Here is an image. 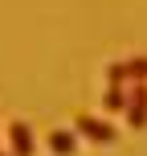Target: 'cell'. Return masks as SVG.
Masks as SVG:
<instances>
[{
	"instance_id": "obj_1",
	"label": "cell",
	"mask_w": 147,
	"mask_h": 156,
	"mask_svg": "<svg viewBox=\"0 0 147 156\" xmlns=\"http://www.w3.org/2000/svg\"><path fill=\"white\" fill-rule=\"evenodd\" d=\"M74 136H82V140H94V144H115V123L102 115H90V111H82V115L74 119Z\"/></svg>"
},
{
	"instance_id": "obj_2",
	"label": "cell",
	"mask_w": 147,
	"mask_h": 156,
	"mask_svg": "<svg viewBox=\"0 0 147 156\" xmlns=\"http://www.w3.org/2000/svg\"><path fill=\"white\" fill-rule=\"evenodd\" d=\"M8 152H12V156H33V152H37L33 127L25 123V119H12V123H8Z\"/></svg>"
},
{
	"instance_id": "obj_3",
	"label": "cell",
	"mask_w": 147,
	"mask_h": 156,
	"mask_svg": "<svg viewBox=\"0 0 147 156\" xmlns=\"http://www.w3.org/2000/svg\"><path fill=\"white\" fill-rule=\"evenodd\" d=\"M127 123L139 132V127H147V86H131L127 90Z\"/></svg>"
},
{
	"instance_id": "obj_4",
	"label": "cell",
	"mask_w": 147,
	"mask_h": 156,
	"mask_svg": "<svg viewBox=\"0 0 147 156\" xmlns=\"http://www.w3.org/2000/svg\"><path fill=\"white\" fill-rule=\"evenodd\" d=\"M49 152H53V156H74L78 152V136L74 132H62V127H57V132H49Z\"/></svg>"
},
{
	"instance_id": "obj_5",
	"label": "cell",
	"mask_w": 147,
	"mask_h": 156,
	"mask_svg": "<svg viewBox=\"0 0 147 156\" xmlns=\"http://www.w3.org/2000/svg\"><path fill=\"white\" fill-rule=\"evenodd\" d=\"M127 90H131V86H127ZM127 90H123V86H106L102 107H106V111H127Z\"/></svg>"
},
{
	"instance_id": "obj_6",
	"label": "cell",
	"mask_w": 147,
	"mask_h": 156,
	"mask_svg": "<svg viewBox=\"0 0 147 156\" xmlns=\"http://www.w3.org/2000/svg\"><path fill=\"white\" fill-rule=\"evenodd\" d=\"M127 78L131 86H147V58H127Z\"/></svg>"
},
{
	"instance_id": "obj_7",
	"label": "cell",
	"mask_w": 147,
	"mask_h": 156,
	"mask_svg": "<svg viewBox=\"0 0 147 156\" xmlns=\"http://www.w3.org/2000/svg\"><path fill=\"white\" fill-rule=\"evenodd\" d=\"M106 82L127 90V86H131V78H127V62H110V66H106Z\"/></svg>"
},
{
	"instance_id": "obj_8",
	"label": "cell",
	"mask_w": 147,
	"mask_h": 156,
	"mask_svg": "<svg viewBox=\"0 0 147 156\" xmlns=\"http://www.w3.org/2000/svg\"><path fill=\"white\" fill-rule=\"evenodd\" d=\"M0 156H12V152H4V148H0Z\"/></svg>"
}]
</instances>
